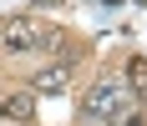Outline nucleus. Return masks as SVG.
<instances>
[{"instance_id":"3","label":"nucleus","mask_w":147,"mask_h":126,"mask_svg":"<svg viewBox=\"0 0 147 126\" xmlns=\"http://www.w3.org/2000/svg\"><path fill=\"white\" fill-rule=\"evenodd\" d=\"M36 91H41V96H61V91H66V86H71V61H56V66H46V71H36Z\"/></svg>"},{"instance_id":"1","label":"nucleus","mask_w":147,"mask_h":126,"mask_svg":"<svg viewBox=\"0 0 147 126\" xmlns=\"http://www.w3.org/2000/svg\"><path fill=\"white\" fill-rule=\"evenodd\" d=\"M61 30L41 25V20H26V15H5L0 20V51L5 56H20V51H61Z\"/></svg>"},{"instance_id":"6","label":"nucleus","mask_w":147,"mask_h":126,"mask_svg":"<svg viewBox=\"0 0 147 126\" xmlns=\"http://www.w3.org/2000/svg\"><path fill=\"white\" fill-rule=\"evenodd\" d=\"M127 126H147V121H142V116H127Z\"/></svg>"},{"instance_id":"2","label":"nucleus","mask_w":147,"mask_h":126,"mask_svg":"<svg viewBox=\"0 0 147 126\" xmlns=\"http://www.w3.org/2000/svg\"><path fill=\"white\" fill-rule=\"evenodd\" d=\"M127 91H132V86H122L117 76H102L96 86H86V96H81V116H86L91 126L117 121V116H122V106H127Z\"/></svg>"},{"instance_id":"5","label":"nucleus","mask_w":147,"mask_h":126,"mask_svg":"<svg viewBox=\"0 0 147 126\" xmlns=\"http://www.w3.org/2000/svg\"><path fill=\"white\" fill-rule=\"evenodd\" d=\"M127 81H132V91H147V61H127Z\"/></svg>"},{"instance_id":"7","label":"nucleus","mask_w":147,"mask_h":126,"mask_svg":"<svg viewBox=\"0 0 147 126\" xmlns=\"http://www.w3.org/2000/svg\"><path fill=\"white\" fill-rule=\"evenodd\" d=\"M0 116H5V106H0Z\"/></svg>"},{"instance_id":"4","label":"nucleus","mask_w":147,"mask_h":126,"mask_svg":"<svg viewBox=\"0 0 147 126\" xmlns=\"http://www.w3.org/2000/svg\"><path fill=\"white\" fill-rule=\"evenodd\" d=\"M5 116H10V121H30V116H36V101H30L26 91H15V96L5 101Z\"/></svg>"}]
</instances>
